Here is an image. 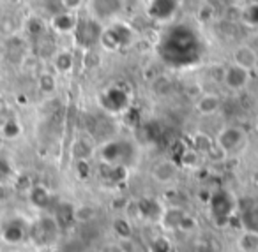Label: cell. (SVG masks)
<instances>
[{"instance_id":"obj_13","label":"cell","mask_w":258,"mask_h":252,"mask_svg":"<svg viewBox=\"0 0 258 252\" xmlns=\"http://www.w3.org/2000/svg\"><path fill=\"white\" fill-rule=\"evenodd\" d=\"M73 217H75V220H78V222H89L90 219L96 217V208L90 205H80L75 208Z\"/></svg>"},{"instance_id":"obj_12","label":"cell","mask_w":258,"mask_h":252,"mask_svg":"<svg viewBox=\"0 0 258 252\" xmlns=\"http://www.w3.org/2000/svg\"><path fill=\"white\" fill-rule=\"evenodd\" d=\"M37 85H39V90L43 94H51L57 89V79L51 72H41L39 78H37Z\"/></svg>"},{"instance_id":"obj_2","label":"cell","mask_w":258,"mask_h":252,"mask_svg":"<svg viewBox=\"0 0 258 252\" xmlns=\"http://www.w3.org/2000/svg\"><path fill=\"white\" fill-rule=\"evenodd\" d=\"M249 74H251L249 71H246V69L232 64V65H228V67H225L223 83L226 85V89L237 92V90L246 89V85L249 83Z\"/></svg>"},{"instance_id":"obj_14","label":"cell","mask_w":258,"mask_h":252,"mask_svg":"<svg viewBox=\"0 0 258 252\" xmlns=\"http://www.w3.org/2000/svg\"><path fill=\"white\" fill-rule=\"evenodd\" d=\"M6 51H8L9 57H22L23 51H25V44H23V41L20 39V37L13 36L9 37L8 41H6Z\"/></svg>"},{"instance_id":"obj_5","label":"cell","mask_w":258,"mask_h":252,"mask_svg":"<svg viewBox=\"0 0 258 252\" xmlns=\"http://www.w3.org/2000/svg\"><path fill=\"white\" fill-rule=\"evenodd\" d=\"M219 108H221V97L212 92L202 94L197 99V103H195V110L200 115H204V117H211V115L218 113Z\"/></svg>"},{"instance_id":"obj_7","label":"cell","mask_w":258,"mask_h":252,"mask_svg":"<svg viewBox=\"0 0 258 252\" xmlns=\"http://www.w3.org/2000/svg\"><path fill=\"white\" fill-rule=\"evenodd\" d=\"M25 236H27L25 224L20 219H11L9 222H6L2 226V238L8 243H20Z\"/></svg>"},{"instance_id":"obj_6","label":"cell","mask_w":258,"mask_h":252,"mask_svg":"<svg viewBox=\"0 0 258 252\" xmlns=\"http://www.w3.org/2000/svg\"><path fill=\"white\" fill-rule=\"evenodd\" d=\"M76 27H78V18L75 16V13L64 11L51 18V29L58 34H71L76 30Z\"/></svg>"},{"instance_id":"obj_16","label":"cell","mask_w":258,"mask_h":252,"mask_svg":"<svg viewBox=\"0 0 258 252\" xmlns=\"http://www.w3.org/2000/svg\"><path fill=\"white\" fill-rule=\"evenodd\" d=\"M48 198H50V196H48L46 189H43V187H34L32 191H30V199H32L34 205H37L39 208L46 205Z\"/></svg>"},{"instance_id":"obj_15","label":"cell","mask_w":258,"mask_h":252,"mask_svg":"<svg viewBox=\"0 0 258 252\" xmlns=\"http://www.w3.org/2000/svg\"><path fill=\"white\" fill-rule=\"evenodd\" d=\"M20 132H22V127H20V124L15 118H9L8 122L2 124V136H4V138H8V139L18 138Z\"/></svg>"},{"instance_id":"obj_8","label":"cell","mask_w":258,"mask_h":252,"mask_svg":"<svg viewBox=\"0 0 258 252\" xmlns=\"http://www.w3.org/2000/svg\"><path fill=\"white\" fill-rule=\"evenodd\" d=\"M53 67L57 69L58 72L66 74V72H71L73 67H75V57H73L71 51L68 50H60L53 55Z\"/></svg>"},{"instance_id":"obj_1","label":"cell","mask_w":258,"mask_h":252,"mask_svg":"<svg viewBox=\"0 0 258 252\" xmlns=\"http://www.w3.org/2000/svg\"><path fill=\"white\" fill-rule=\"evenodd\" d=\"M247 141V134L244 129L235 127V125H228V127H223L221 131L218 132V136L214 138V143L226 153H235L246 145Z\"/></svg>"},{"instance_id":"obj_3","label":"cell","mask_w":258,"mask_h":252,"mask_svg":"<svg viewBox=\"0 0 258 252\" xmlns=\"http://www.w3.org/2000/svg\"><path fill=\"white\" fill-rule=\"evenodd\" d=\"M232 62L235 65H239V67L251 72L258 67V53L249 44H239V46L232 51Z\"/></svg>"},{"instance_id":"obj_11","label":"cell","mask_w":258,"mask_h":252,"mask_svg":"<svg viewBox=\"0 0 258 252\" xmlns=\"http://www.w3.org/2000/svg\"><path fill=\"white\" fill-rule=\"evenodd\" d=\"M212 146H214V138H211V136L205 134V132H197V134L193 136V148L197 150L198 153H202V155H205Z\"/></svg>"},{"instance_id":"obj_18","label":"cell","mask_w":258,"mask_h":252,"mask_svg":"<svg viewBox=\"0 0 258 252\" xmlns=\"http://www.w3.org/2000/svg\"><path fill=\"white\" fill-rule=\"evenodd\" d=\"M8 173H9V166H8V162H6V160L0 159V178L6 177V175H8Z\"/></svg>"},{"instance_id":"obj_9","label":"cell","mask_w":258,"mask_h":252,"mask_svg":"<svg viewBox=\"0 0 258 252\" xmlns=\"http://www.w3.org/2000/svg\"><path fill=\"white\" fill-rule=\"evenodd\" d=\"M25 30L30 37L39 39V37H44V34H46V30H48V25L43 18H39V16H30V18L25 22Z\"/></svg>"},{"instance_id":"obj_4","label":"cell","mask_w":258,"mask_h":252,"mask_svg":"<svg viewBox=\"0 0 258 252\" xmlns=\"http://www.w3.org/2000/svg\"><path fill=\"white\" fill-rule=\"evenodd\" d=\"M177 173H179V167L173 160H161L152 167V178L163 185L172 184L177 178Z\"/></svg>"},{"instance_id":"obj_10","label":"cell","mask_w":258,"mask_h":252,"mask_svg":"<svg viewBox=\"0 0 258 252\" xmlns=\"http://www.w3.org/2000/svg\"><path fill=\"white\" fill-rule=\"evenodd\" d=\"M237 245L242 252H258V233L256 231H244L237 238Z\"/></svg>"},{"instance_id":"obj_19","label":"cell","mask_w":258,"mask_h":252,"mask_svg":"<svg viewBox=\"0 0 258 252\" xmlns=\"http://www.w3.org/2000/svg\"><path fill=\"white\" fill-rule=\"evenodd\" d=\"M256 157H258V150H256Z\"/></svg>"},{"instance_id":"obj_17","label":"cell","mask_w":258,"mask_h":252,"mask_svg":"<svg viewBox=\"0 0 258 252\" xmlns=\"http://www.w3.org/2000/svg\"><path fill=\"white\" fill-rule=\"evenodd\" d=\"M83 2H85V0H60V6L66 9V11L75 13V11H78V9L82 8Z\"/></svg>"}]
</instances>
